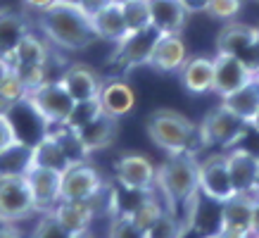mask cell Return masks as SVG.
<instances>
[{
  "label": "cell",
  "instance_id": "cell-42",
  "mask_svg": "<svg viewBox=\"0 0 259 238\" xmlns=\"http://www.w3.org/2000/svg\"><path fill=\"white\" fill-rule=\"evenodd\" d=\"M10 71V62L8 60H3V57H0V81L5 79V74H8Z\"/></svg>",
  "mask_w": 259,
  "mask_h": 238
},
{
  "label": "cell",
  "instance_id": "cell-5",
  "mask_svg": "<svg viewBox=\"0 0 259 238\" xmlns=\"http://www.w3.org/2000/svg\"><path fill=\"white\" fill-rule=\"evenodd\" d=\"M36 212L24 172H0V224L24 222Z\"/></svg>",
  "mask_w": 259,
  "mask_h": 238
},
{
  "label": "cell",
  "instance_id": "cell-28",
  "mask_svg": "<svg viewBox=\"0 0 259 238\" xmlns=\"http://www.w3.org/2000/svg\"><path fill=\"white\" fill-rule=\"evenodd\" d=\"M119 5H121L128 31H138V29L150 26V0H124Z\"/></svg>",
  "mask_w": 259,
  "mask_h": 238
},
{
  "label": "cell",
  "instance_id": "cell-8",
  "mask_svg": "<svg viewBox=\"0 0 259 238\" xmlns=\"http://www.w3.org/2000/svg\"><path fill=\"white\" fill-rule=\"evenodd\" d=\"M217 50L240 57L254 69L259 64V26L243 22H231L217 36Z\"/></svg>",
  "mask_w": 259,
  "mask_h": 238
},
{
  "label": "cell",
  "instance_id": "cell-34",
  "mask_svg": "<svg viewBox=\"0 0 259 238\" xmlns=\"http://www.w3.org/2000/svg\"><path fill=\"white\" fill-rule=\"evenodd\" d=\"M243 10V0H209V8H207V12L212 17H217V19H226V22H231V19H236L238 12Z\"/></svg>",
  "mask_w": 259,
  "mask_h": 238
},
{
  "label": "cell",
  "instance_id": "cell-18",
  "mask_svg": "<svg viewBox=\"0 0 259 238\" xmlns=\"http://www.w3.org/2000/svg\"><path fill=\"white\" fill-rule=\"evenodd\" d=\"M98 198L93 200H60L50 212L57 217V222L62 224L69 233H79V231H88L91 222L98 214Z\"/></svg>",
  "mask_w": 259,
  "mask_h": 238
},
{
  "label": "cell",
  "instance_id": "cell-43",
  "mask_svg": "<svg viewBox=\"0 0 259 238\" xmlns=\"http://www.w3.org/2000/svg\"><path fill=\"white\" fill-rule=\"evenodd\" d=\"M250 127H252V129H254V131H257V134H259V107H257V112H254V117L250 119Z\"/></svg>",
  "mask_w": 259,
  "mask_h": 238
},
{
  "label": "cell",
  "instance_id": "cell-4",
  "mask_svg": "<svg viewBox=\"0 0 259 238\" xmlns=\"http://www.w3.org/2000/svg\"><path fill=\"white\" fill-rule=\"evenodd\" d=\"M24 105L31 107V112L46 127H64L69 122L74 107H76L74 98L69 95V91L64 88V84L60 79L57 81L46 79L43 84L31 88Z\"/></svg>",
  "mask_w": 259,
  "mask_h": 238
},
{
  "label": "cell",
  "instance_id": "cell-26",
  "mask_svg": "<svg viewBox=\"0 0 259 238\" xmlns=\"http://www.w3.org/2000/svg\"><path fill=\"white\" fill-rule=\"evenodd\" d=\"M221 103L226 105L231 112H236L240 119L250 122L259 107V81L254 79V81H250V84H245L243 88L233 91V93L224 95Z\"/></svg>",
  "mask_w": 259,
  "mask_h": 238
},
{
  "label": "cell",
  "instance_id": "cell-33",
  "mask_svg": "<svg viewBox=\"0 0 259 238\" xmlns=\"http://www.w3.org/2000/svg\"><path fill=\"white\" fill-rule=\"evenodd\" d=\"M24 143L17 134L15 122L10 119V114H0V157L12 152L15 148H22Z\"/></svg>",
  "mask_w": 259,
  "mask_h": 238
},
{
  "label": "cell",
  "instance_id": "cell-1",
  "mask_svg": "<svg viewBox=\"0 0 259 238\" xmlns=\"http://www.w3.org/2000/svg\"><path fill=\"white\" fill-rule=\"evenodd\" d=\"M155 188L164 200L166 212H171L186 231L195 222L200 198V160L193 152H174L157 167Z\"/></svg>",
  "mask_w": 259,
  "mask_h": 238
},
{
  "label": "cell",
  "instance_id": "cell-35",
  "mask_svg": "<svg viewBox=\"0 0 259 238\" xmlns=\"http://www.w3.org/2000/svg\"><path fill=\"white\" fill-rule=\"evenodd\" d=\"M12 71H15L17 76L24 81V86L29 88H36L38 84H43V81L48 79L46 76V67H12Z\"/></svg>",
  "mask_w": 259,
  "mask_h": 238
},
{
  "label": "cell",
  "instance_id": "cell-19",
  "mask_svg": "<svg viewBox=\"0 0 259 238\" xmlns=\"http://www.w3.org/2000/svg\"><path fill=\"white\" fill-rule=\"evenodd\" d=\"M188 60L186 43L181 38V33H162L157 46L150 55V67L157 71H181Z\"/></svg>",
  "mask_w": 259,
  "mask_h": 238
},
{
  "label": "cell",
  "instance_id": "cell-45",
  "mask_svg": "<svg viewBox=\"0 0 259 238\" xmlns=\"http://www.w3.org/2000/svg\"><path fill=\"white\" fill-rule=\"evenodd\" d=\"M254 79L259 81V64H257V67H254Z\"/></svg>",
  "mask_w": 259,
  "mask_h": 238
},
{
  "label": "cell",
  "instance_id": "cell-11",
  "mask_svg": "<svg viewBox=\"0 0 259 238\" xmlns=\"http://www.w3.org/2000/svg\"><path fill=\"white\" fill-rule=\"evenodd\" d=\"M200 193L219 205L236 195V188L228 174L226 152L207 155L204 160H200Z\"/></svg>",
  "mask_w": 259,
  "mask_h": 238
},
{
  "label": "cell",
  "instance_id": "cell-9",
  "mask_svg": "<svg viewBox=\"0 0 259 238\" xmlns=\"http://www.w3.org/2000/svg\"><path fill=\"white\" fill-rule=\"evenodd\" d=\"M105 190L100 172L86 160L71 162L62 172V200H93Z\"/></svg>",
  "mask_w": 259,
  "mask_h": 238
},
{
  "label": "cell",
  "instance_id": "cell-20",
  "mask_svg": "<svg viewBox=\"0 0 259 238\" xmlns=\"http://www.w3.org/2000/svg\"><path fill=\"white\" fill-rule=\"evenodd\" d=\"M98 103H100V110L105 112V114L121 119L124 114L134 112L136 91L131 88V84H126V81H121V79L105 81L100 95H98Z\"/></svg>",
  "mask_w": 259,
  "mask_h": 238
},
{
  "label": "cell",
  "instance_id": "cell-36",
  "mask_svg": "<svg viewBox=\"0 0 259 238\" xmlns=\"http://www.w3.org/2000/svg\"><path fill=\"white\" fill-rule=\"evenodd\" d=\"M110 3H117V0H76V5H79V8L83 10L88 17L93 15V12H98V10L107 8Z\"/></svg>",
  "mask_w": 259,
  "mask_h": 238
},
{
  "label": "cell",
  "instance_id": "cell-21",
  "mask_svg": "<svg viewBox=\"0 0 259 238\" xmlns=\"http://www.w3.org/2000/svg\"><path fill=\"white\" fill-rule=\"evenodd\" d=\"M188 15L181 0H150V24L159 33H181Z\"/></svg>",
  "mask_w": 259,
  "mask_h": 238
},
{
  "label": "cell",
  "instance_id": "cell-17",
  "mask_svg": "<svg viewBox=\"0 0 259 238\" xmlns=\"http://www.w3.org/2000/svg\"><path fill=\"white\" fill-rule=\"evenodd\" d=\"M76 138H79L81 148L88 152H95V150H105V148H110L112 143L117 141L119 136V119L117 117H110V114H105L100 112L95 119L86 122L83 127L79 129H71Z\"/></svg>",
  "mask_w": 259,
  "mask_h": 238
},
{
  "label": "cell",
  "instance_id": "cell-47",
  "mask_svg": "<svg viewBox=\"0 0 259 238\" xmlns=\"http://www.w3.org/2000/svg\"><path fill=\"white\" fill-rule=\"evenodd\" d=\"M252 238H259V236H252Z\"/></svg>",
  "mask_w": 259,
  "mask_h": 238
},
{
  "label": "cell",
  "instance_id": "cell-49",
  "mask_svg": "<svg viewBox=\"0 0 259 238\" xmlns=\"http://www.w3.org/2000/svg\"><path fill=\"white\" fill-rule=\"evenodd\" d=\"M74 3H76V0H74Z\"/></svg>",
  "mask_w": 259,
  "mask_h": 238
},
{
  "label": "cell",
  "instance_id": "cell-22",
  "mask_svg": "<svg viewBox=\"0 0 259 238\" xmlns=\"http://www.w3.org/2000/svg\"><path fill=\"white\" fill-rule=\"evenodd\" d=\"M91 24H93L98 38L110 41V43H119L128 33V26H126L124 12H121L119 3H110L107 8L93 12L91 15Z\"/></svg>",
  "mask_w": 259,
  "mask_h": 238
},
{
  "label": "cell",
  "instance_id": "cell-14",
  "mask_svg": "<svg viewBox=\"0 0 259 238\" xmlns=\"http://www.w3.org/2000/svg\"><path fill=\"white\" fill-rule=\"evenodd\" d=\"M114 179L119 186L134 190H155V179H157V167L152 165L145 155L131 152L117 160L114 165Z\"/></svg>",
  "mask_w": 259,
  "mask_h": 238
},
{
  "label": "cell",
  "instance_id": "cell-6",
  "mask_svg": "<svg viewBox=\"0 0 259 238\" xmlns=\"http://www.w3.org/2000/svg\"><path fill=\"white\" fill-rule=\"evenodd\" d=\"M247 127H250V122L240 119L236 112H231L224 103L219 107L209 110L204 114L202 122H200L204 145H221L224 150H231L245 136Z\"/></svg>",
  "mask_w": 259,
  "mask_h": 238
},
{
  "label": "cell",
  "instance_id": "cell-2",
  "mask_svg": "<svg viewBox=\"0 0 259 238\" xmlns=\"http://www.w3.org/2000/svg\"><path fill=\"white\" fill-rule=\"evenodd\" d=\"M38 26L50 46L69 53L86 50L98 41L91 17L74 0H57L38 12Z\"/></svg>",
  "mask_w": 259,
  "mask_h": 238
},
{
  "label": "cell",
  "instance_id": "cell-39",
  "mask_svg": "<svg viewBox=\"0 0 259 238\" xmlns=\"http://www.w3.org/2000/svg\"><path fill=\"white\" fill-rule=\"evenodd\" d=\"M53 3H57V0H24V5L29 10H36V12H40V10L50 8Z\"/></svg>",
  "mask_w": 259,
  "mask_h": 238
},
{
  "label": "cell",
  "instance_id": "cell-27",
  "mask_svg": "<svg viewBox=\"0 0 259 238\" xmlns=\"http://www.w3.org/2000/svg\"><path fill=\"white\" fill-rule=\"evenodd\" d=\"M166 212V207H164V200H159L157 195H155V190H150L148 195L138 203V205L131 210V217H134V222L141 226V231L145 233V231L152 226V224L157 222L159 217Z\"/></svg>",
  "mask_w": 259,
  "mask_h": 238
},
{
  "label": "cell",
  "instance_id": "cell-16",
  "mask_svg": "<svg viewBox=\"0 0 259 238\" xmlns=\"http://www.w3.org/2000/svg\"><path fill=\"white\" fill-rule=\"evenodd\" d=\"M60 81L64 84V88L69 91V95L74 98V103H91V100H98V95L102 91V76L91 67V64L83 62H74L69 64L64 74L60 76Z\"/></svg>",
  "mask_w": 259,
  "mask_h": 238
},
{
  "label": "cell",
  "instance_id": "cell-7",
  "mask_svg": "<svg viewBox=\"0 0 259 238\" xmlns=\"http://www.w3.org/2000/svg\"><path fill=\"white\" fill-rule=\"evenodd\" d=\"M162 33L150 24L145 29H138V31H128L124 38L117 43V50L112 55V62L117 64L121 71H131L136 67H143V64H150V55L157 46V41Z\"/></svg>",
  "mask_w": 259,
  "mask_h": 238
},
{
  "label": "cell",
  "instance_id": "cell-41",
  "mask_svg": "<svg viewBox=\"0 0 259 238\" xmlns=\"http://www.w3.org/2000/svg\"><path fill=\"white\" fill-rule=\"evenodd\" d=\"M12 110H15V105L10 103V100H5V98L0 95V114H10Z\"/></svg>",
  "mask_w": 259,
  "mask_h": 238
},
{
  "label": "cell",
  "instance_id": "cell-15",
  "mask_svg": "<svg viewBox=\"0 0 259 238\" xmlns=\"http://www.w3.org/2000/svg\"><path fill=\"white\" fill-rule=\"evenodd\" d=\"M226 162L236 193L245 195L259 193V155L245 148H231L226 152Z\"/></svg>",
  "mask_w": 259,
  "mask_h": 238
},
{
  "label": "cell",
  "instance_id": "cell-10",
  "mask_svg": "<svg viewBox=\"0 0 259 238\" xmlns=\"http://www.w3.org/2000/svg\"><path fill=\"white\" fill-rule=\"evenodd\" d=\"M212 238H252V195L236 193L231 200L221 203L219 224Z\"/></svg>",
  "mask_w": 259,
  "mask_h": 238
},
{
  "label": "cell",
  "instance_id": "cell-30",
  "mask_svg": "<svg viewBox=\"0 0 259 238\" xmlns=\"http://www.w3.org/2000/svg\"><path fill=\"white\" fill-rule=\"evenodd\" d=\"M107 238H145L141 226L134 222V217L128 212H119L112 217L107 226Z\"/></svg>",
  "mask_w": 259,
  "mask_h": 238
},
{
  "label": "cell",
  "instance_id": "cell-25",
  "mask_svg": "<svg viewBox=\"0 0 259 238\" xmlns=\"http://www.w3.org/2000/svg\"><path fill=\"white\" fill-rule=\"evenodd\" d=\"M29 33V26L19 15L10 12V10H0V57L10 60L19 46V41Z\"/></svg>",
  "mask_w": 259,
  "mask_h": 238
},
{
  "label": "cell",
  "instance_id": "cell-12",
  "mask_svg": "<svg viewBox=\"0 0 259 238\" xmlns=\"http://www.w3.org/2000/svg\"><path fill=\"white\" fill-rule=\"evenodd\" d=\"M24 176H26V183H29V190H31L36 212H50L62 200V195H60V190H62V172L26 162Z\"/></svg>",
  "mask_w": 259,
  "mask_h": 238
},
{
  "label": "cell",
  "instance_id": "cell-31",
  "mask_svg": "<svg viewBox=\"0 0 259 238\" xmlns=\"http://www.w3.org/2000/svg\"><path fill=\"white\" fill-rule=\"evenodd\" d=\"M0 95H3L5 100H10L12 105L24 103L26 95H29V88L24 86V81L12 71V67H10V71L5 74V79L0 81Z\"/></svg>",
  "mask_w": 259,
  "mask_h": 238
},
{
  "label": "cell",
  "instance_id": "cell-38",
  "mask_svg": "<svg viewBox=\"0 0 259 238\" xmlns=\"http://www.w3.org/2000/svg\"><path fill=\"white\" fill-rule=\"evenodd\" d=\"M252 236H259V193L252 195Z\"/></svg>",
  "mask_w": 259,
  "mask_h": 238
},
{
  "label": "cell",
  "instance_id": "cell-48",
  "mask_svg": "<svg viewBox=\"0 0 259 238\" xmlns=\"http://www.w3.org/2000/svg\"><path fill=\"white\" fill-rule=\"evenodd\" d=\"M207 238H212V236H207Z\"/></svg>",
  "mask_w": 259,
  "mask_h": 238
},
{
  "label": "cell",
  "instance_id": "cell-13",
  "mask_svg": "<svg viewBox=\"0 0 259 238\" xmlns=\"http://www.w3.org/2000/svg\"><path fill=\"white\" fill-rule=\"evenodd\" d=\"M250 81H254V69L250 64L236 55L217 53V57H214V93H219L224 98V95L243 88Z\"/></svg>",
  "mask_w": 259,
  "mask_h": 238
},
{
  "label": "cell",
  "instance_id": "cell-32",
  "mask_svg": "<svg viewBox=\"0 0 259 238\" xmlns=\"http://www.w3.org/2000/svg\"><path fill=\"white\" fill-rule=\"evenodd\" d=\"M31 238H71V233L57 222V217L53 212H43L40 222L33 229Z\"/></svg>",
  "mask_w": 259,
  "mask_h": 238
},
{
  "label": "cell",
  "instance_id": "cell-23",
  "mask_svg": "<svg viewBox=\"0 0 259 238\" xmlns=\"http://www.w3.org/2000/svg\"><path fill=\"white\" fill-rule=\"evenodd\" d=\"M181 81L190 93H209V91H214V60H209V57H188L183 69H181Z\"/></svg>",
  "mask_w": 259,
  "mask_h": 238
},
{
  "label": "cell",
  "instance_id": "cell-24",
  "mask_svg": "<svg viewBox=\"0 0 259 238\" xmlns=\"http://www.w3.org/2000/svg\"><path fill=\"white\" fill-rule=\"evenodd\" d=\"M50 60V48L43 38H38L36 33H26L19 46L15 48V53L10 55V67H48Z\"/></svg>",
  "mask_w": 259,
  "mask_h": 238
},
{
  "label": "cell",
  "instance_id": "cell-29",
  "mask_svg": "<svg viewBox=\"0 0 259 238\" xmlns=\"http://www.w3.org/2000/svg\"><path fill=\"white\" fill-rule=\"evenodd\" d=\"M183 233H186V226L171 212H164L145 231V238H183Z\"/></svg>",
  "mask_w": 259,
  "mask_h": 238
},
{
  "label": "cell",
  "instance_id": "cell-37",
  "mask_svg": "<svg viewBox=\"0 0 259 238\" xmlns=\"http://www.w3.org/2000/svg\"><path fill=\"white\" fill-rule=\"evenodd\" d=\"M183 5H186V10H188L190 15H197V12H207V8H209V0H181Z\"/></svg>",
  "mask_w": 259,
  "mask_h": 238
},
{
  "label": "cell",
  "instance_id": "cell-44",
  "mask_svg": "<svg viewBox=\"0 0 259 238\" xmlns=\"http://www.w3.org/2000/svg\"><path fill=\"white\" fill-rule=\"evenodd\" d=\"M71 238H93L91 231H79V233H71Z\"/></svg>",
  "mask_w": 259,
  "mask_h": 238
},
{
  "label": "cell",
  "instance_id": "cell-3",
  "mask_svg": "<svg viewBox=\"0 0 259 238\" xmlns=\"http://www.w3.org/2000/svg\"><path fill=\"white\" fill-rule=\"evenodd\" d=\"M148 138L157 148L174 152H197L204 148L200 124L190 122L186 114L176 110H155L148 117Z\"/></svg>",
  "mask_w": 259,
  "mask_h": 238
},
{
  "label": "cell",
  "instance_id": "cell-46",
  "mask_svg": "<svg viewBox=\"0 0 259 238\" xmlns=\"http://www.w3.org/2000/svg\"><path fill=\"white\" fill-rule=\"evenodd\" d=\"M117 3H124V0H117Z\"/></svg>",
  "mask_w": 259,
  "mask_h": 238
},
{
  "label": "cell",
  "instance_id": "cell-40",
  "mask_svg": "<svg viewBox=\"0 0 259 238\" xmlns=\"http://www.w3.org/2000/svg\"><path fill=\"white\" fill-rule=\"evenodd\" d=\"M0 238H22V233L15 229V224H0Z\"/></svg>",
  "mask_w": 259,
  "mask_h": 238
}]
</instances>
